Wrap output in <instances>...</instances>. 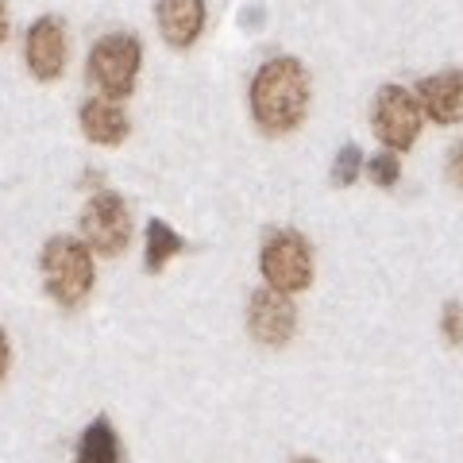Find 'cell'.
<instances>
[{"label":"cell","instance_id":"obj_18","mask_svg":"<svg viewBox=\"0 0 463 463\" xmlns=\"http://www.w3.org/2000/svg\"><path fill=\"white\" fill-rule=\"evenodd\" d=\"M298 463H317V459H298Z\"/></svg>","mask_w":463,"mask_h":463},{"label":"cell","instance_id":"obj_9","mask_svg":"<svg viewBox=\"0 0 463 463\" xmlns=\"http://www.w3.org/2000/svg\"><path fill=\"white\" fill-rule=\"evenodd\" d=\"M158 32L174 51H190L205 27V0H158Z\"/></svg>","mask_w":463,"mask_h":463},{"label":"cell","instance_id":"obj_12","mask_svg":"<svg viewBox=\"0 0 463 463\" xmlns=\"http://www.w3.org/2000/svg\"><path fill=\"white\" fill-rule=\"evenodd\" d=\"M74 463H120V437H116L109 417H97V421L81 432Z\"/></svg>","mask_w":463,"mask_h":463},{"label":"cell","instance_id":"obj_4","mask_svg":"<svg viewBox=\"0 0 463 463\" xmlns=\"http://www.w3.org/2000/svg\"><path fill=\"white\" fill-rule=\"evenodd\" d=\"M263 279L279 294H301L313 282V251L301 232L282 228L263 248Z\"/></svg>","mask_w":463,"mask_h":463},{"label":"cell","instance_id":"obj_8","mask_svg":"<svg viewBox=\"0 0 463 463\" xmlns=\"http://www.w3.org/2000/svg\"><path fill=\"white\" fill-rule=\"evenodd\" d=\"M27 70L39 81H58L66 70V27L58 16H39L32 27H27Z\"/></svg>","mask_w":463,"mask_h":463},{"label":"cell","instance_id":"obj_14","mask_svg":"<svg viewBox=\"0 0 463 463\" xmlns=\"http://www.w3.org/2000/svg\"><path fill=\"white\" fill-rule=\"evenodd\" d=\"M359 163H364L359 147H355V143H344V151L336 155V163H332V182H336V185H352L355 174H359Z\"/></svg>","mask_w":463,"mask_h":463},{"label":"cell","instance_id":"obj_1","mask_svg":"<svg viewBox=\"0 0 463 463\" xmlns=\"http://www.w3.org/2000/svg\"><path fill=\"white\" fill-rule=\"evenodd\" d=\"M313 85L298 58H270L251 78V116L267 136H289L306 120Z\"/></svg>","mask_w":463,"mask_h":463},{"label":"cell","instance_id":"obj_6","mask_svg":"<svg viewBox=\"0 0 463 463\" xmlns=\"http://www.w3.org/2000/svg\"><path fill=\"white\" fill-rule=\"evenodd\" d=\"M81 232L97 255H120L132 240V213L116 194H97L81 213Z\"/></svg>","mask_w":463,"mask_h":463},{"label":"cell","instance_id":"obj_13","mask_svg":"<svg viewBox=\"0 0 463 463\" xmlns=\"http://www.w3.org/2000/svg\"><path fill=\"white\" fill-rule=\"evenodd\" d=\"M182 251H185V240L166 221H151L147 224V251H143V263H147L151 274H158L174 255H182Z\"/></svg>","mask_w":463,"mask_h":463},{"label":"cell","instance_id":"obj_10","mask_svg":"<svg viewBox=\"0 0 463 463\" xmlns=\"http://www.w3.org/2000/svg\"><path fill=\"white\" fill-rule=\"evenodd\" d=\"M417 100H421L425 116L437 124H459L463 120V74L459 70H444L417 85Z\"/></svg>","mask_w":463,"mask_h":463},{"label":"cell","instance_id":"obj_2","mask_svg":"<svg viewBox=\"0 0 463 463\" xmlns=\"http://www.w3.org/2000/svg\"><path fill=\"white\" fill-rule=\"evenodd\" d=\"M43 286L58 306H81L93 289V248L70 236H54L43 248Z\"/></svg>","mask_w":463,"mask_h":463},{"label":"cell","instance_id":"obj_15","mask_svg":"<svg viewBox=\"0 0 463 463\" xmlns=\"http://www.w3.org/2000/svg\"><path fill=\"white\" fill-rule=\"evenodd\" d=\"M367 170H371V182H379L383 190H390V185L398 182V155L394 151H386V155H374L371 163H367Z\"/></svg>","mask_w":463,"mask_h":463},{"label":"cell","instance_id":"obj_5","mask_svg":"<svg viewBox=\"0 0 463 463\" xmlns=\"http://www.w3.org/2000/svg\"><path fill=\"white\" fill-rule=\"evenodd\" d=\"M421 124H425V109L413 93H405L402 85H386L374 100V132H379L383 147L390 151H410L417 136H421Z\"/></svg>","mask_w":463,"mask_h":463},{"label":"cell","instance_id":"obj_3","mask_svg":"<svg viewBox=\"0 0 463 463\" xmlns=\"http://www.w3.org/2000/svg\"><path fill=\"white\" fill-rule=\"evenodd\" d=\"M139 66H143L139 39L128 35V32H112L105 39H97V47L90 51L85 78H90V85L105 100H124V97H132V90H136Z\"/></svg>","mask_w":463,"mask_h":463},{"label":"cell","instance_id":"obj_16","mask_svg":"<svg viewBox=\"0 0 463 463\" xmlns=\"http://www.w3.org/2000/svg\"><path fill=\"white\" fill-rule=\"evenodd\" d=\"M440 328H444V340L452 344V347L463 344V306H459V301H448V306H444Z\"/></svg>","mask_w":463,"mask_h":463},{"label":"cell","instance_id":"obj_17","mask_svg":"<svg viewBox=\"0 0 463 463\" xmlns=\"http://www.w3.org/2000/svg\"><path fill=\"white\" fill-rule=\"evenodd\" d=\"M448 178H452L456 190H463V143H456L452 155H448Z\"/></svg>","mask_w":463,"mask_h":463},{"label":"cell","instance_id":"obj_7","mask_svg":"<svg viewBox=\"0 0 463 463\" xmlns=\"http://www.w3.org/2000/svg\"><path fill=\"white\" fill-rule=\"evenodd\" d=\"M248 332L263 344V347H282L294 340L298 332V309L289 294H279V289H255L248 301Z\"/></svg>","mask_w":463,"mask_h":463},{"label":"cell","instance_id":"obj_11","mask_svg":"<svg viewBox=\"0 0 463 463\" xmlns=\"http://www.w3.org/2000/svg\"><path fill=\"white\" fill-rule=\"evenodd\" d=\"M81 132H85V139L100 143V147H120L128 132H132V124L116 109V100L97 97V100H85L81 105Z\"/></svg>","mask_w":463,"mask_h":463}]
</instances>
